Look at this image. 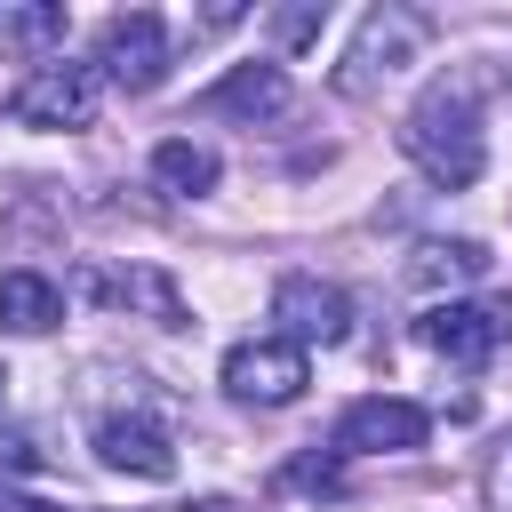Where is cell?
<instances>
[{
    "mask_svg": "<svg viewBox=\"0 0 512 512\" xmlns=\"http://www.w3.org/2000/svg\"><path fill=\"white\" fill-rule=\"evenodd\" d=\"M400 152L424 168V184H440V192H464L480 168H488V136H480V104H472V88H424L416 104H408V120H400Z\"/></svg>",
    "mask_w": 512,
    "mask_h": 512,
    "instance_id": "6da1fadb",
    "label": "cell"
},
{
    "mask_svg": "<svg viewBox=\"0 0 512 512\" xmlns=\"http://www.w3.org/2000/svg\"><path fill=\"white\" fill-rule=\"evenodd\" d=\"M424 48H432V16L408 8V0H384V8L360 16L352 48H344V64H336V88H344V96H376V88L400 80Z\"/></svg>",
    "mask_w": 512,
    "mask_h": 512,
    "instance_id": "7a4b0ae2",
    "label": "cell"
},
{
    "mask_svg": "<svg viewBox=\"0 0 512 512\" xmlns=\"http://www.w3.org/2000/svg\"><path fill=\"white\" fill-rule=\"evenodd\" d=\"M104 104V72L96 64H32L8 88V120L16 128H88Z\"/></svg>",
    "mask_w": 512,
    "mask_h": 512,
    "instance_id": "3957f363",
    "label": "cell"
},
{
    "mask_svg": "<svg viewBox=\"0 0 512 512\" xmlns=\"http://www.w3.org/2000/svg\"><path fill=\"white\" fill-rule=\"evenodd\" d=\"M304 384H312V360L288 336H240L224 352V392L248 400V408H288Z\"/></svg>",
    "mask_w": 512,
    "mask_h": 512,
    "instance_id": "277c9868",
    "label": "cell"
},
{
    "mask_svg": "<svg viewBox=\"0 0 512 512\" xmlns=\"http://www.w3.org/2000/svg\"><path fill=\"white\" fill-rule=\"evenodd\" d=\"M96 72H104L112 88H128V96L160 88V80H168V24H160L152 8L112 16V24L96 32Z\"/></svg>",
    "mask_w": 512,
    "mask_h": 512,
    "instance_id": "5b68a950",
    "label": "cell"
},
{
    "mask_svg": "<svg viewBox=\"0 0 512 512\" xmlns=\"http://www.w3.org/2000/svg\"><path fill=\"white\" fill-rule=\"evenodd\" d=\"M272 336H288L296 352H312V344H344L352 336V296L336 288V280H320V272H288L280 288H272Z\"/></svg>",
    "mask_w": 512,
    "mask_h": 512,
    "instance_id": "8992f818",
    "label": "cell"
},
{
    "mask_svg": "<svg viewBox=\"0 0 512 512\" xmlns=\"http://www.w3.org/2000/svg\"><path fill=\"white\" fill-rule=\"evenodd\" d=\"M424 432H432V416L416 400L368 392L336 416V456H408V448H424Z\"/></svg>",
    "mask_w": 512,
    "mask_h": 512,
    "instance_id": "52a82bcc",
    "label": "cell"
},
{
    "mask_svg": "<svg viewBox=\"0 0 512 512\" xmlns=\"http://www.w3.org/2000/svg\"><path fill=\"white\" fill-rule=\"evenodd\" d=\"M416 336L440 352V360H456V368H480L504 336H512V304H472V296H440L424 320H416Z\"/></svg>",
    "mask_w": 512,
    "mask_h": 512,
    "instance_id": "ba28073f",
    "label": "cell"
},
{
    "mask_svg": "<svg viewBox=\"0 0 512 512\" xmlns=\"http://www.w3.org/2000/svg\"><path fill=\"white\" fill-rule=\"evenodd\" d=\"M96 456H104V472H128V480H168L176 472L168 432L144 424V416H96Z\"/></svg>",
    "mask_w": 512,
    "mask_h": 512,
    "instance_id": "9c48e42d",
    "label": "cell"
},
{
    "mask_svg": "<svg viewBox=\"0 0 512 512\" xmlns=\"http://www.w3.org/2000/svg\"><path fill=\"white\" fill-rule=\"evenodd\" d=\"M288 72L280 64H232L216 88H208V112H224V120H280L288 112Z\"/></svg>",
    "mask_w": 512,
    "mask_h": 512,
    "instance_id": "30bf717a",
    "label": "cell"
},
{
    "mask_svg": "<svg viewBox=\"0 0 512 512\" xmlns=\"http://www.w3.org/2000/svg\"><path fill=\"white\" fill-rule=\"evenodd\" d=\"M56 320H64V288L48 272H32V264L0 272V328L8 336H48Z\"/></svg>",
    "mask_w": 512,
    "mask_h": 512,
    "instance_id": "8fae6325",
    "label": "cell"
},
{
    "mask_svg": "<svg viewBox=\"0 0 512 512\" xmlns=\"http://www.w3.org/2000/svg\"><path fill=\"white\" fill-rule=\"evenodd\" d=\"M80 288H88L96 304H144L160 328H176V320H184V296H176V288H168L152 264H128V272H88Z\"/></svg>",
    "mask_w": 512,
    "mask_h": 512,
    "instance_id": "7c38bea8",
    "label": "cell"
},
{
    "mask_svg": "<svg viewBox=\"0 0 512 512\" xmlns=\"http://www.w3.org/2000/svg\"><path fill=\"white\" fill-rule=\"evenodd\" d=\"M216 176H224V160H216L200 136H168V144H152V184H160V192L200 200V192H216Z\"/></svg>",
    "mask_w": 512,
    "mask_h": 512,
    "instance_id": "4fadbf2b",
    "label": "cell"
},
{
    "mask_svg": "<svg viewBox=\"0 0 512 512\" xmlns=\"http://www.w3.org/2000/svg\"><path fill=\"white\" fill-rule=\"evenodd\" d=\"M64 40V8L56 0H0V56H40Z\"/></svg>",
    "mask_w": 512,
    "mask_h": 512,
    "instance_id": "5bb4252c",
    "label": "cell"
},
{
    "mask_svg": "<svg viewBox=\"0 0 512 512\" xmlns=\"http://www.w3.org/2000/svg\"><path fill=\"white\" fill-rule=\"evenodd\" d=\"M480 272H488V248H480V240H424V248H416V264H408V280H416V288L480 280Z\"/></svg>",
    "mask_w": 512,
    "mask_h": 512,
    "instance_id": "9a60e30c",
    "label": "cell"
},
{
    "mask_svg": "<svg viewBox=\"0 0 512 512\" xmlns=\"http://www.w3.org/2000/svg\"><path fill=\"white\" fill-rule=\"evenodd\" d=\"M336 480H344V456H336V448H312V456L280 464V488H320V496H328Z\"/></svg>",
    "mask_w": 512,
    "mask_h": 512,
    "instance_id": "2e32d148",
    "label": "cell"
},
{
    "mask_svg": "<svg viewBox=\"0 0 512 512\" xmlns=\"http://www.w3.org/2000/svg\"><path fill=\"white\" fill-rule=\"evenodd\" d=\"M320 24H328V0H296V8H280V16H272V40H280V48H304Z\"/></svg>",
    "mask_w": 512,
    "mask_h": 512,
    "instance_id": "e0dca14e",
    "label": "cell"
},
{
    "mask_svg": "<svg viewBox=\"0 0 512 512\" xmlns=\"http://www.w3.org/2000/svg\"><path fill=\"white\" fill-rule=\"evenodd\" d=\"M480 496H488V512H512V440L488 448V464H480Z\"/></svg>",
    "mask_w": 512,
    "mask_h": 512,
    "instance_id": "ac0fdd59",
    "label": "cell"
},
{
    "mask_svg": "<svg viewBox=\"0 0 512 512\" xmlns=\"http://www.w3.org/2000/svg\"><path fill=\"white\" fill-rule=\"evenodd\" d=\"M0 512H56V504H32V496H16V488H0Z\"/></svg>",
    "mask_w": 512,
    "mask_h": 512,
    "instance_id": "d6986e66",
    "label": "cell"
},
{
    "mask_svg": "<svg viewBox=\"0 0 512 512\" xmlns=\"http://www.w3.org/2000/svg\"><path fill=\"white\" fill-rule=\"evenodd\" d=\"M0 400H8V376H0Z\"/></svg>",
    "mask_w": 512,
    "mask_h": 512,
    "instance_id": "ffe728a7",
    "label": "cell"
},
{
    "mask_svg": "<svg viewBox=\"0 0 512 512\" xmlns=\"http://www.w3.org/2000/svg\"><path fill=\"white\" fill-rule=\"evenodd\" d=\"M208 512H232V504H208Z\"/></svg>",
    "mask_w": 512,
    "mask_h": 512,
    "instance_id": "44dd1931",
    "label": "cell"
}]
</instances>
